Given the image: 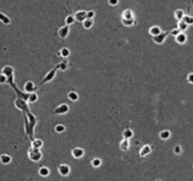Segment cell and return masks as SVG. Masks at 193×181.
<instances>
[{
  "label": "cell",
  "instance_id": "1",
  "mask_svg": "<svg viewBox=\"0 0 193 181\" xmlns=\"http://www.w3.org/2000/svg\"><path fill=\"white\" fill-rule=\"evenodd\" d=\"M28 156L29 158L33 161H39L41 158H42V153L39 151V149L33 148L31 147L28 150Z\"/></svg>",
  "mask_w": 193,
  "mask_h": 181
},
{
  "label": "cell",
  "instance_id": "35",
  "mask_svg": "<svg viewBox=\"0 0 193 181\" xmlns=\"http://www.w3.org/2000/svg\"><path fill=\"white\" fill-rule=\"evenodd\" d=\"M179 33H180V30L178 29V28H175V29H172V30H171V31H170V35H171V36L176 37L177 35L179 34Z\"/></svg>",
  "mask_w": 193,
  "mask_h": 181
},
{
  "label": "cell",
  "instance_id": "5",
  "mask_svg": "<svg viewBox=\"0 0 193 181\" xmlns=\"http://www.w3.org/2000/svg\"><path fill=\"white\" fill-rule=\"evenodd\" d=\"M87 11L85 10H82V11H77L75 14H74V20L77 21V22H80V23H82L84 20L87 18Z\"/></svg>",
  "mask_w": 193,
  "mask_h": 181
},
{
  "label": "cell",
  "instance_id": "10",
  "mask_svg": "<svg viewBox=\"0 0 193 181\" xmlns=\"http://www.w3.org/2000/svg\"><path fill=\"white\" fill-rule=\"evenodd\" d=\"M2 74H4L5 76H7V77H10L12 76V74H13V68L10 67V66H5L2 70Z\"/></svg>",
  "mask_w": 193,
  "mask_h": 181
},
{
  "label": "cell",
  "instance_id": "38",
  "mask_svg": "<svg viewBox=\"0 0 193 181\" xmlns=\"http://www.w3.org/2000/svg\"><path fill=\"white\" fill-rule=\"evenodd\" d=\"M187 81L190 83V84H193V73L189 74L188 76H187Z\"/></svg>",
  "mask_w": 193,
  "mask_h": 181
},
{
  "label": "cell",
  "instance_id": "26",
  "mask_svg": "<svg viewBox=\"0 0 193 181\" xmlns=\"http://www.w3.org/2000/svg\"><path fill=\"white\" fill-rule=\"evenodd\" d=\"M187 25H186L184 21H179V23H178V29L180 31H186L187 29Z\"/></svg>",
  "mask_w": 193,
  "mask_h": 181
},
{
  "label": "cell",
  "instance_id": "18",
  "mask_svg": "<svg viewBox=\"0 0 193 181\" xmlns=\"http://www.w3.org/2000/svg\"><path fill=\"white\" fill-rule=\"evenodd\" d=\"M43 142L42 140H39V139H37L35 140L33 142H32V147L33 148H36V149H40L42 146H43Z\"/></svg>",
  "mask_w": 193,
  "mask_h": 181
},
{
  "label": "cell",
  "instance_id": "23",
  "mask_svg": "<svg viewBox=\"0 0 193 181\" xmlns=\"http://www.w3.org/2000/svg\"><path fill=\"white\" fill-rule=\"evenodd\" d=\"M182 21H184L187 26L193 25V17L189 16V15H185V16L183 17V20H182Z\"/></svg>",
  "mask_w": 193,
  "mask_h": 181
},
{
  "label": "cell",
  "instance_id": "33",
  "mask_svg": "<svg viewBox=\"0 0 193 181\" xmlns=\"http://www.w3.org/2000/svg\"><path fill=\"white\" fill-rule=\"evenodd\" d=\"M8 81V77L7 76H5L4 74H1L0 75V84H4Z\"/></svg>",
  "mask_w": 193,
  "mask_h": 181
},
{
  "label": "cell",
  "instance_id": "34",
  "mask_svg": "<svg viewBox=\"0 0 193 181\" xmlns=\"http://www.w3.org/2000/svg\"><path fill=\"white\" fill-rule=\"evenodd\" d=\"M95 15V12L93 11V10H89V11H87V18H89V19H92L93 17Z\"/></svg>",
  "mask_w": 193,
  "mask_h": 181
},
{
  "label": "cell",
  "instance_id": "15",
  "mask_svg": "<svg viewBox=\"0 0 193 181\" xmlns=\"http://www.w3.org/2000/svg\"><path fill=\"white\" fill-rule=\"evenodd\" d=\"M82 24H83L84 28H86V29H90V27L92 26V25H93L92 19H89V18H86V19H85L83 22H82Z\"/></svg>",
  "mask_w": 193,
  "mask_h": 181
},
{
  "label": "cell",
  "instance_id": "19",
  "mask_svg": "<svg viewBox=\"0 0 193 181\" xmlns=\"http://www.w3.org/2000/svg\"><path fill=\"white\" fill-rule=\"evenodd\" d=\"M133 131L131 130L130 128H127V129H125L124 131H123V137H124V139H126V140H128V139H130V138H132L133 137Z\"/></svg>",
  "mask_w": 193,
  "mask_h": 181
},
{
  "label": "cell",
  "instance_id": "14",
  "mask_svg": "<svg viewBox=\"0 0 193 181\" xmlns=\"http://www.w3.org/2000/svg\"><path fill=\"white\" fill-rule=\"evenodd\" d=\"M151 153V147L149 145H144L141 150H140V157H145L147 156L148 154H150Z\"/></svg>",
  "mask_w": 193,
  "mask_h": 181
},
{
  "label": "cell",
  "instance_id": "16",
  "mask_svg": "<svg viewBox=\"0 0 193 181\" xmlns=\"http://www.w3.org/2000/svg\"><path fill=\"white\" fill-rule=\"evenodd\" d=\"M123 19H134V14L132 12V10H124L123 13Z\"/></svg>",
  "mask_w": 193,
  "mask_h": 181
},
{
  "label": "cell",
  "instance_id": "12",
  "mask_svg": "<svg viewBox=\"0 0 193 181\" xmlns=\"http://www.w3.org/2000/svg\"><path fill=\"white\" fill-rule=\"evenodd\" d=\"M0 161H1L2 164L7 165V164H9V163H10V161H11V158H10L9 155L4 154V155L0 156Z\"/></svg>",
  "mask_w": 193,
  "mask_h": 181
},
{
  "label": "cell",
  "instance_id": "39",
  "mask_svg": "<svg viewBox=\"0 0 193 181\" xmlns=\"http://www.w3.org/2000/svg\"><path fill=\"white\" fill-rule=\"evenodd\" d=\"M173 150H174V153H175V154H180V153H181V147H180L179 145H176Z\"/></svg>",
  "mask_w": 193,
  "mask_h": 181
},
{
  "label": "cell",
  "instance_id": "36",
  "mask_svg": "<svg viewBox=\"0 0 193 181\" xmlns=\"http://www.w3.org/2000/svg\"><path fill=\"white\" fill-rule=\"evenodd\" d=\"M119 3V0H108V4L110 6H117Z\"/></svg>",
  "mask_w": 193,
  "mask_h": 181
},
{
  "label": "cell",
  "instance_id": "17",
  "mask_svg": "<svg viewBox=\"0 0 193 181\" xmlns=\"http://www.w3.org/2000/svg\"><path fill=\"white\" fill-rule=\"evenodd\" d=\"M174 16L176 18L178 21H182L183 20V17L185 16V13L182 10H175V12H174Z\"/></svg>",
  "mask_w": 193,
  "mask_h": 181
},
{
  "label": "cell",
  "instance_id": "20",
  "mask_svg": "<svg viewBox=\"0 0 193 181\" xmlns=\"http://www.w3.org/2000/svg\"><path fill=\"white\" fill-rule=\"evenodd\" d=\"M0 21H1L2 23L5 24V25H9V24L10 23V18H9L7 15H5V14H3V13H1V12H0Z\"/></svg>",
  "mask_w": 193,
  "mask_h": 181
},
{
  "label": "cell",
  "instance_id": "40",
  "mask_svg": "<svg viewBox=\"0 0 193 181\" xmlns=\"http://www.w3.org/2000/svg\"><path fill=\"white\" fill-rule=\"evenodd\" d=\"M157 181H160V180H157Z\"/></svg>",
  "mask_w": 193,
  "mask_h": 181
},
{
  "label": "cell",
  "instance_id": "22",
  "mask_svg": "<svg viewBox=\"0 0 193 181\" xmlns=\"http://www.w3.org/2000/svg\"><path fill=\"white\" fill-rule=\"evenodd\" d=\"M120 147L123 151H126L127 149L129 148V142H128V140L124 139L123 142H122V143H121Z\"/></svg>",
  "mask_w": 193,
  "mask_h": 181
},
{
  "label": "cell",
  "instance_id": "24",
  "mask_svg": "<svg viewBox=\"0 0 193 181\" xmlns=\"http://www.w3.org/2000/svg\"><path fill=\"white\" fill-rule=\"evenodd\" d=\"M68 98L71 101H77L78 100V94L75 92H70L68 93Z\"/></svg>",
  "mask_w": 193,
  "mask_h": 181
},
{
  "label": "cell",
  "instance_id": "29",
  "mask_svg": "<svg viewBox=\"0 0 193 181\" xmlns=\"http://www.w3.org/2000/svg\"><path fill=\"white\" fill-rule=\"evenodd\" d=\"M38 100V95H37L35 92H31L29 95H28V101L30 103H35Z\"/></svg>",
  "mask_w": 193,
  "mask_h": 181
},
{
  "label": "cell",
  "instance_id": "30",
  "mask_svg": "<svg viewBox=\"0 0 193 181\" xmlns=\"http://www.w3.org/2000/svg\"><path fill=\"white\" fill-rule=\"evenodd\" d=\"M55 130H56V132H57V133H62V132L65 131V126H64L63 125H56Z\"/></svg>",
  "mask_w": 193,
  "mask_h": 181
},
{
  "label": "cell",
  "instance_id": "21",
  "mask_svg": "<svg viewBox=\"0 0 193 181\" xmlns=\"http://www.w3.org/2000/svg\"><path fill=\"white\" fill-rule=\"evenodd\" d=\"M160 138L162 140H168L170 137V132L169 130H163L160 132Z\"/></svg>",
  "mask_w": 193,
  "mask_h": 181
},
{
  "label": "cell",
  "instance_id": "11",
  "mask_svg": "<svg viewBox=\"0 0 193 181\" xmlns=\"http://www.w3.org/2000/svg\"><path fill=\"white\" fill-rule=\"evenodd\" d=\"M175 41H176V43H179V44H184V43L186 42V36L184 33L180 32L179 34L175 37Z\"/></svg>",
  "mask_w": 193,
  "mask_h": 181
},
{
  "label": "cell",
  "instance_id": "32",
  "mask_svg": "<svg viewBox=\"0 0 193 181\" xmlns=\"http://www.w3.org/2000/svg\"><path fill=\"white\" fill-rule=\"evenodd\" d=\"M123 23L124 26H131L134 24V19H123Z\"/></svg>",
  "mask_w": 193,
  "mask_h": 181
},
{
  "label": "cell",
  "instance_id": "31",
  "mask_svg": "<svg viewBox=\"0 0 193 181\" xmlns=\"http://www.w3.org/2000/svg\"><path fill=\"white\" fill-rule=\"evenodd\" d=\"M91 164H92L93 167H99L102 164V160H101L100 158H94L91 161Z\"/></svg>",
  "mask_w": 193,
  "mask_h": 181
},
{
  "label": "cell",
  "instance_id": "9",
  "mask_svg": "<svg viewBox=\"0 0 193 181\" xmlns=\"http://www.w3.org/2000/svg\"><path fill=\"white\" fill-rule=\"evenodd\" d=\"M72 155H73V158H82L84 155V150L82 148H74L72 151Z\"/></svg>",
  "mask_w": 193,
  "mask_h": 181
},
{
  "label": "cell",
  "instance_id": "4",
  "mask_svg": "<svg viewBox=\"0 0 193 181\" xmlns=\"http://www.w3.org/2000/svg\"><path fill=\"white\" fill-rule=\"evenodd\" d=\"M69 111V106L67 104H61L60 106H59L57 109L54 110V114H66L67 112Z\"/></svg>",
  "mask_w": 193,
  "mask_h": 181
},
{
  "label": "cell",
  "instance_id": "6",
  "mask_svg": "<svg viewBox=\"0 0 193 181\" xmlns=\"http://www.w3.org/2000/svg\"><path fill=\"white\" fill-rule=\"evenodd\" d=\"M57 33H59V36H60V38L65 39V38L68 36V34H69V26L66 25V26L60 27V29H59V31H57Z\"/></svg>",
  "mask_w": 193,
  "mask_h": 181
},
{
  "label": "cell",
  "instance_id": "37",
  "mask_svg": "<svg viewBox=\"0 0 193 181\" xmlns=\"http://www.w3.org/2000/svg\"><path fill=\"white\" fill-rule=\"evenodd\" d=\"M59 65H60V68L61 70H62V71H65V70H66V68H67V63L65 62V61H64V62H62V63H60V64H59Z\"/></svg>",
  "mask_w": 193,
  "mask_h": 181
},
{
  "label": "cell",
  "instance_id": "27",
  "mask_svg": "<svg viewBox=\"0 0 193 181\" xmlns=\"http://www.w3.org/2000/svg\"><path fill=\"white\" fill-rule=\"evenodd\" d=\"M60 56H62L63 58H67V57L70 56V50L66 48V47H63L62 49L60 51Z\"/></svg>",
  "mask_w": 193,
  "mask_h": 181
},
{
  "label": "cell",
  "instance_id": "8",
  "mask_svg": "<svg viewBox=\"0 0 193 181\" xmlns=\"http://www.w3.org/2000/svg\"><path fill=\"white\" fill-rule=\"evenodd\" d=\"M24 90L26 91V92H33L35 90H36V87H35V85H34V83L33 82H31V81H27L26 84H25V86H24Z\"/></svg>",
  "mask_w": 193,
  "mask_h": 181
},
{
  "label": "cell",
  "instance_id": "13",
  "mask_svg": "<svg viewBox=\"0 0 193 181\" xmlns=\"http://www.w3.org/2000/svg\"><path fill=\"white\" fill-rule=\"evenodd\" d=\"M149 33H150V35L155 37L161 33V29H160V27H158V26H152L150 29H149Z\"/></svg>",
  "mask_w": 193,
  "mask_h": 181
},
{
  "label": "cell",
  "instance_id": "7",
  "mask_svg": "<svg viewBox=\"0 0 193 181\" xmlns=\"http://www.w3.org/2000/svg\"><path fill=\"white\" fill-rule=\"evenodd\" d=\"M59 172H60V174L61 175L66 176V175H69V173H70V167L66 164L60 165V167H59Z\"/></svg>",
  "mask_w": 193,
  "mask_h": 181
},
{
  "label": "cell",
  "instance_id": "25",
  "mask_svg": "<svg viewBox=\"0 0 193 181\" xmlns=\"http://www.w3.org/2000/svg\"><path fill=\"white\" fill-rule=\"evenodd\" d=\"M39 174H40V175H42V176H47V175L50 174V172H49V169L46 168V167H42V168L39 170Z\"/></svg>",
  "mask_w": 193,
  "mask_h": 181
},
{
  "label": "cell",
  "instance_id": "3",
  "mask_svg": "<svg viewBox=\"0 0 193 181\" xmlns=\"http://www.w3.org/2000/svg\"><path fill=\"white\" fill-rule=\"evenodd\" d=\"M168 35H169V32H164V33L161 32L160 34H158V35H157V36H155L153 38V43H157V44H162Z\"/></svg>",
  "mask_w": 193,
  "mask_h": 181
},
{
  "label": "cell",
  "instance_id": "2",
  "mask_svg": "<svg viewBox=\"0 0 193 181\" xmlns=\"http://www.w3.org/2000/svg\"><path fill=\"white\" fill-rule=\"evenodd\" d=\"M59 68H60V65H57L53 70H51L49 73H47V75L44 76V78L41 81V84H44V83L48 82V81H51V80L55 77V76H56V72H57V69H59Z\"/></svg>",
  "mask_w": 193,
  "mask_h": 181
},
{
  "label": "cell",
  "instance_id": "28",
  "mask_svg": "<svg viewBox=\"0 0 193 181\" xmlns=\"http://www.w3.org/2000/svg\"><path fill=\"white\" fill-rule=\"evenodd\" d=\"M74 17L73 16V15H68V16L65 18V23H66L67 26H70V25H72V24L74 23Z\"/></svg>",
  "mask_w": 193,
  "mask_h": 181
}]
</instances>
